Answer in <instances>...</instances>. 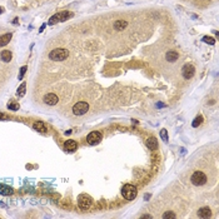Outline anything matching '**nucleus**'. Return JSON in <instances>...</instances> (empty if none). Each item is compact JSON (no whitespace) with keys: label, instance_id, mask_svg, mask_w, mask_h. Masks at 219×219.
<instances>
[{"label":"nucleus","instance_id":"f257e3e1","mask_svg":"<svg viewBox=\"0 0 219 219\" xmlns=\"http://www.w3.org/2000/svg\"><path fill=\"white\" fill-rule=\"evenodd\" d=\"M68 56H69V51L67 49H63V48H56L49 53V58L51 60H55V61L65 60Z\"/></svg>","mask_w":219,"mask_h":219},{"label":"nucleus","instance_id":"f03ea898","mask_svg":"<svg viewBox=\"0 0 219 219\" xmlns=\"http://www.w3.org/2000/svg\"><path fill=\"white\" fill-rule=\"evenodd\" d=\"M121 194L127 200H133L138 194V190L133 184H125L121 189Z\"/></svg>","mask_w":219,"mask_h":219},{"label":"nucleus","instance_id":"7ed1b4c3","mask_svg":"<svg viewBox=\"0 0 219 219\" xmlns=\"http://www.w3.org/2000/svg\"><path fill=\"white\" fill-rule=\"evenodd\" d=\"M73 16V13L70 12H60V13H56L54 14L53 16H51L49 19V25H54L59 22H65V20H68L69 18Z\"/></svg>","mask_w":219,"mask_h":219},{"label":"nucleus","instance_id":"20e7f679","mask_svg":"<svg viewBox=\"0 0 219 219\" xmlns=\"http://www.w3.org/2000/svg\"><path fill=\"white\" fill-rule=\"evenodd\" d=\"M190 182L197 186H200L207 183V175L203 172H194L193 175L190 176Z\"/></svg>","mask_w":219,"mask_h":219},{"label":"nucleus","instance_id":"39448f33","mask_svg":"<svg viewBox=\"0 0 219 219\" xmlns=\"http://www.w3.org/2000/svg\"><path fill=\"white\" fill-rule=\"evenodd\" d=\"M89 110V104L85 101H78L74 107H73V113L75 115H84V114Z\"/></svg>","mask_w":219,"mask_h":219},{"label":"nucleus","instance_id":"423d86ee","mask_svg":"<svg viewBox=\"0 0 219 219\" xmlns=\"http://www.w3.org/2000/svg\"><path fill=\"white\" fill-rule=\"evenodd\" d=\"M103 139V135L100 132H91L90 134H88L87 137V142L90 144V145H97L100 143V140Z\"/></svg>","mask_w":219,"mask_h":219},{"label":"nucleus","instance_id":"0eeeda50","mask_svg":"<svg viewBox=\"0 0 219 219\" xmlns=\"http://www.w3.org/2000/svg\"><path fill=\"white\" fill-rule=\"evenodd\" d=\"M78 204H79L80 209H88V208H90V205H91V198H89L85 194H83L79 197Z\"/></svg>","mask_w":219,"mask_h":219},{"label":"nucleus","instance_id":"6e6552de","mask_svg":"<svg viewBox=\"0 0 219 219\" xmlns=\"http://www.w3.org/2000/svg\"><path fill=\"white\" fill-rule=\"evenodd\" d=\"M194 73H195V68H194L192 64H185V65L183 67V69H182V74H183V77H184L185 79L193 78Z\"/></svg>","mask_w":219,"mask_h":219},{"label":"nucleus","instance_id":"1a4fd4ad","mask_svg":"<svg viewBox=\"0 0 219 219\" xmlns=\"http://www.w3.org/2000/svg\"><path fill=\"white\" fill-rule=\"evenodd\" d=\"M58 101H59V98L55 95L54 93H48V94H45L44 103L46 104V105H55V104H58Z\"/></svg>","mask_w":219,"mask_h":219},{"label":"nucleus","instance_id":"9d476101","mask_svg":"<svg viewBox=\"0 0 219 219\" xmlns=\"http://www.w3.org/2000/svg\"><path fill=\"white\" fill-rule=\"evenodd\" d=\"M78 148V143L75 140H67L64 143V149L69 153H73V152H75Z\"/></svg>","mask_w":219,"mask_h":219},{"label":"nucleus","instance_id":"9b49d317","mask_svg":"<svg viewBox=\"0 0 219 219\" xmlns=\"http://www.w3.org/2000/svg\"><path fill=\"white\" fill-rule=\"evenodd\" d=\"M198 217H199V218H210V217H212L210 208H208V207L200 208V209L198 210Z\"/></svg>","mask_w":219,"mask_h":219},{"label":"nucleus","instance_id":"f8f14e48","mask_svg":"<svg viewBox=\"0 0 219 219\" xmlns=\"http://www.w3.org/2000/svg\"><path fill=\"white\" fill-rule=\"evenodd\" d=\"M12 36H13L12 33H6L0 36V46H5L6 44H9L10 40H12Z\"/></svg>","mask_w":219,"mask_h":219},{"label":"nucleus","instance_id":"ddd939ff","mask_svg":"<svg viewBox=\"0 0 219 219\" xmlns=\"http://www.w3.org/2000/svg\"><path fill=\"white\" fill-rule=\"evenodd\" d=\"M178 58H179V54L176 53V51H173V50L168 51V53L165 54V59L170 63H174L175 60H178Z\"/></svg>","mask_w":219,"mask_h":219},{"label":"nucleus","instance_id":"4468645a","mask_svg":"<svg viewBox=\"0 0 219 219\" xmlns=\"http://www.w3.org/2000/svg\"><path fill=\"white\" fill-rule=\"evenodd\" d=\"M0 194L2 195H12L13 194V188H10L5 184H0Z\"/></svg>","mask_w":219,"mask_h":219},{"label":"nucleus","instance_id":"2eb2a0df","mask_svg":"<svg viewBox=\"0 0 219 219\" xmlns=\"http://www.w3.org/2000/svg\"><path fill=\"white\" fill-rule=\"evenodd\" d=\"M127 26H128V23L125 22V20H117V22L114 23V29L115 30H124Z\"/></svg>","mask_w":219,"mask_h":219},{"label":"nucleus","instance_id":"dca6fc26","mask_svg":"<svg viewBox=\"0 0 219 219\" xmlns=\"http://www.w3.org/2000/svg\"><path fill=\"white\" fill-rule=\"evenodd\" d=\"M13 58V54H12V51L10 50H3L2 51V60L5 61V63H9L10 60H12Z\"/></svg>","mask_w":219,"mask_h":219},{"label":"nucleus","instance_id":"f3484780","mask_svg":"<svg viewBox=\"0 0 219 219\" xmlns=\"http://www.w3.org/2000/svg\"><path fill=\"white\" fill-rule=\"evenodd\" d=\"M147 145H148V148H150V150H155L156 148H158V140L152 137V138H149L147 140Z\"/></svg>","mask_w":219,"mask_h":219},{"label":"nucleus","instance_id":"a211bd4d","mask_svg":"<svg viewBox=\"0 0 219 219\" xmlns=\"http://www.w3.org/2000/svg\"><path fill=\"white\" fill-rule=\"evenodd\" d=\"M33 128H34L35 130H38V132H44V130H45V125H44L43 121H35V123L33 124Z\"/></svg>","mask_w":219,"mask_h":219},{"label":"nucleus","instance_id":"6ab92c4d","mask_svg":"<svg viewBox=\"0 0 219 219\" xmlns=\"http://www.w3.org/2000/svg\"><path fill=\"white\" fill-rule=\"evenodd\" d=\"M25 89H26V84H25V83H23V84L18 88V93H16L18 97H20V98L24 97L25 95Z\"/></svg>","mask_w":219,"mask_h":219},{"label":"nucleus","instance_id":"aec40b11","mask_svg":"<svg viewBox=\"0 0 219 219\" xmlns=\"http://www.w3.org/2000/svg\"><path fill=\"white\" fill-rule=\"evenodd\" d=\"M202 123H203V118H202L200 115H198V117L194 119V121L192 123V125H193L194 128H198V127H199V125H200Z\"/></svg>","mask_w":219,"mask_h":219},{"label":"nucleus","instance_id":"412c9836","mask_svg":"<svg viewBox=\"0 0 219 219\" xmlns=\"http://www.w3.org/2000/svg\"><path fill=\"white\" fill-rule=\"evenodd\" d=\"M203 41H204V43H207V44H210V45H214V44H215V40H214L212 36H204V38H203Z\"/></svg>","mask_w":219,"mask_h":219},{"label":"nucleus","instance_id":"4be33fe9","mask_svg":"<svg viewBox=\"0 0 219 219\" xmlns=\"http://www.w3.org/2000/svg\"><path fill=\"white\" fill-rule=\"evenodd\" d=\"M160 137L164 142H168V132H166V129H162L160 130Z\"/></svg>","mask_w":219,"mask_h":219},{"label":"nucleus","instance_id":"5701e85b","mask_svg":"<svg viewBox=\"0 0 219 219\" xmlns=\"http://www.w3.org/2000/svg\"><path fill=\"white\" fill-rule=\"evenodd\" d=\"M8 109H10V110H19V104H16V103H9L8 104Z\"/></svg>","mask_w":219,"mask_h":219},{"label":"nucleus","instance_id":"b1692460","mask_svg":"<svg viewBox=\"0 0 219 219\" xmlns=\"http://www.w3.org/2000/svg\"><path fill=\"white\" fill-rule=\"evenodd\" d=\"M175 217H176V215H175L173 212H165V213L163 214V218H164V219H169V218H173V219H174Z\"/></svg>","mask_w":219,"mask_h":219},{"label":"nucleus","instance_id":"393cba45","mask_svg":"<svg viewBox=\"0 0 219 219\" xmlns=\"http://www.w3.org/2000/svg\"><path fill=\"white\" fill-rule=\"evenodd\" d=\"M26 67H23L22 69H20V74H19V79H23V77H24V74L26 73Z\"/></svg>","mask_w":219,"mask_h":219},{"label":"nucleus","instance_id":"a878e982","mask_svg":"<svg viewBox=\"0 0 219 219\" xmlns=\"http://www.w3.org/2000/svg\"><path fill=\"white\" fill-rule=\"evenodd\" d=\"M8 119V117L5 115V114H3V113H0V120H6Z\"/></svg>","mask_w":219,"mask_h":219},{"label":"nucleus","instance_id":"bb28decb","mask_svg":"<svg viewBox=\"0 0 219 219\" xmlns=\"http://www.w3.org/2000/svg\"><path fill=\"white\" fill-rule=\"evenodd\" d=\"M142 218H148V219H150V218H152V215H143Z\"/></svg>","mask_w":219,"mask_h":219},{"label":"nucleus","instance_id":"cd10ccee","mask_svg":"<svg viewBox=\"0 0 219 219\" xmlns=\"http://www.w3.org/2000/svg\"><path fill=\"white\" fill-rule=\"evenodd\" d=\"M0 13H3V9H2V8H0Z\"/></svg>","mask_w":219,"mask_h":219}]
</instances>
